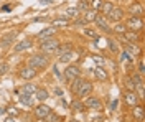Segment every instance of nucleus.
Returning a JSON list of instances; mask_svg holds the SVG:
<instances>
[{"label":"nucleus","mask_w":145,"mask_h":122,"mask_svg":"<svg viewBox=\"0 0 145 122\" xmlns=\"http://www.w3.org/2000/svg\"><path fill=\"white\" fill-rule=\"evenodd\" d=\"M28 66H31V68H35L36 71H40V69H45L50 66V56L45 55V53H35V55H31V56L28 58Z\"/></svg>","instance_id":"nucleus-1"},{"label":"nucleus","mask_w":145,"mask_h":122,"mask_svg":"<svg viewBox=\"0 0 145 122\" xmlns=\"http://www.w3.org/2000/svg\"><path fill=\"white\" fill-rule=\"evenodd\" d=\"M58 46H59V41L56 38H48V40L40 41V51L45 53V55H53V53H56Z\"/></svg>","instance_id":"nucleus-2"},{"label":"nucleus","mask_w":145,"mask_h":122,"mask_svg":"<svg viewBox=\"0 0 145 122\" xmlns=\"http://www.w3.org/2000/svg\"><path fill=\"white\" fill-rule=\"evenodd\" d=\"M91 93H92V83L91 81H86V79H82L81 84L78 86V89H76V96L79 97V99H84V97H88V96H91Z\"/></svg>","instance_id":"nucleus-3"},{"label":"nucleus","mask_w":145,"mask_h":122,"mask_svg":"<svg viewBox=\"0 0 145 122\" xmlns=\"http://www.w3.org/2000/svg\"><path fill=\"white\" fill-rule=\"evenodd\" d=\"M64 79L66 81H74L76 78H79L81 76V68L78 65H68L64 68Z\"/></svg>","instance_id":"nucleus-4"},{"label":"nucleus","mask_w":145,"mask_h":122,"mask_svg":"<svg viewBox=\"0 0 145 122\" xmlns=\"http://www.w3.org/2000/svg\"><path fill=\"white\" fill-rule=\"evenodd\" d=\"M127 30H132V31H140L144 28V18L142 17H129L125 22Z\"/></svg>","instance_id":"nucleus-5"},{"label":"nucleus","mask_w":145,"mask_h":122,"mask_svg":"<svg viewBox=\"0 0 145 122\" xmlns=\"http://www.w3.org/2000/svg\"><path fill=\"white\" fill-rule=\"evenodd\" d=\"M36 76H38V71H36L35 68H31V66H23L22 69H20V73H18V78L20 79H23V81H30V79H35Z\"/></svg>","instance_id":"nucleus-6"},{"label":"nucleus","mask_w":145,"mask_h":122,"mask_svg":"<svg viewBox=\"0 0 145 122\" xmlns=\"http://www.w3.org/2000/svg\"><path fill=\"white\" fill-rule=\"evenodd\" d=\"M124 102H125L127 107H134L138 104V96H137L135 91H132V89H127L125 93H124Z\"/></svg>","instance_id":"nucleus-7"},{"label":"nucleus","mask_w":145,"mask_h":122,"mask_svg":"<svg viewBox=\"0 0 145 122\" xmlns=\"http://www.w3.org/2000/svg\"><path fill=\"white\" fill-rule=\"evenodd\" d=\"M124 15H125L124 8H120V7H112V10L106 15V18H109V20H112V22H116V23H117V22H122Z\"/></svg>","instance_id":"nucleus-8"},{"label":"nucleus","mask_w":145,"mask_h":122,"mask_svg":"<svg viewBox=\"0 0 145 122\" xmlns=\"http://www.w3.org/2000/svg\"><path fill=\"white\" fill-rule=\"evenodd\" d=\"M31 46H33V41H31L30 38H23V40H20L17 45L13 46V53H23V51H28Z\"/></svg>","instance_id":"nucleus-9"},{"label":"nucleus","mask_w":145,"mask_h":122,"mask_svg":"<svg viewBox=\"0 0 145 122\" xmlns=\"http://www.w3.org/2000/svg\"><path fill=\"white\" fill-rule=\"evenodd\" d=\"M50 112H51V107H50L48 104H45V102H40L35 107V117L36 119H45Z\"/></svg>","instance_id":"nucleus-10"},{"label":"nucleus","mask_w":145,"mask_h":122,"mask_svg":"<svg viewBox=\"0 0 145 122\" xmlns=\"http://www.w3.org/2000/svg\"><path fill=\"white\" fill-rule=\"evenodd\" d=\"M86 101H84V107H88V109H101L102 107V102H101L99 97H96V96H88V97H84Z\"/></svg>","instance_id":"nucleus-11"},{"label":"nucleus","mask_w":145,"mask_h":122,"mask_svg":"<svg viewBox=\"0 0 145 122\" xmlns=\"http://www.w3.org/2000/svg\"><path fill=\"white\" fill-rule=\"evenodd\" d=\"M127 12L130 13V17H144V7H142L140 2H134V3H130L129 8H127Z\"/></svg>","instance_id":"nucleus-12"},{"label":"nucleus","mask_w":145,"mask_h":122,"mask_svg":"<svg viewBox=\"0 0 145 122\" xmlns=\"http://www.w3.org/2000/svg\"><path fill=\"white\" fill-rule=\"evenodd\" d=\"M94 23H96V27H97L99 30H102V31H110V27H109V23H107V18H106L104 15L97 13V17H96V20H94Z\"/></svg>","instance_id":"nucleus-13"},{"label":"nucleus","mask_w":145,"mask_h":122,"mask_svg":"<svg viewBox=\"0 0 145 122\" xmlns=\"http://www.w3.org/2000/svg\"><path fill=\"white\" fill-rule=\"evenodd\" d=\"M132 114H134V119L137 122H142L145 119V111H144V106L142 104H137L132 107Z\"/></svg>","instance_id":"nucleus-14"},{"label":"nucleus","mask_w":145,"mask_h":122,"mask_svg":"<svg viewBox=\"0 0 145 122\" xmlns=\"http://www.w3.org/2000/svg\"><path fill=\"white\" fill-rule=\"evenodd\" d=\"M69 25V18H66V17H56V18L51 20V27L53 28H64V27H68Z\"/></svg>","instance_id":"nucleus-15"},{"label":"nucleus","mask_w":145,"mask_h":122,"mask_svg":"<svg viewBox=\"0 0 145 122\" xmlns=\"http://www.w3.org/2000/svg\"><path fill=\"white\" fill-rule=\"evenodd\" d=\"M94 78H96L97 81H107L109 74H107V71L104 69V66H96V68H94Z\"/></svg>","instance_id":"nucleus-16"},{"label":"nucleus","mask_w":145,"mask_h":122,"mask_svg":"<svg viewBox=\"0 0 145 122\" xmlns=\"http://www.w3.org/2000/svg\"><path fill=\"white\" fill-rule=\"evenodd\" d=\"M54 33H56V28H53V27H46V28H43L40 33H38V38H40V41H43V40H48V38H53Z\"/></svg>","instance_id":"nucleus-17"},{"label":"nucleus","mask_w":145,"mask_h":122,"mask_svg":"<svg viewBox=\"0 0 145 122\" xmlns=\"http://www.w3.org/2000/svg\"><path fill=\"white\" fill-rule=\"evenodd\" d=\"M122 37H124V40H125L127 43H138V41H140V37H138V33H137V31H132V30H130V31L127 30V31L124 33V35H122Z\"/></svg>","instance_id":"nucleus-18"},{"label":"nucleus","mask_w":145,"mask_h":122,"mask_svg":"<svg viewBox=\"0 0 145 122\" xmlns=\"http://www.w3.org/2000/svg\"><path fill=\"white\" fill-rule=\"evenodd\" d=\"M97 13H99V12H96V10H92V8L86 10V12H82V20H84L86 23H94Z\"/></svg>","instance_id":"nucleus-19"},{"label":"nucleus","mask_w":145,"mask_h":122,"mask_svg":"<svg viewBox=\"0 0 145 122\" xmlns=\"http://www.w3.org/2000/svg\"><path fill=\"white\" fill-rule=\"evenodd\" d=\"M35 96H36V99H38L40 102H45L46 99L50 97V94H48V91H46L45 87H36Z\"/></svg>","instance_id":"nucleus-20"},{"label":"nucleus","mask_w":145,"mask_h":122,"mask_svg":"<svg viewBox=\"0 0 145 122\" xmlns=\"http://www.w3.org/2000/svg\"><path fill=\"white\" fill-rule=\"evenodd\" d=\"M110 31H114V33H119V35H124L127 31V27L125 23H122V22H117L116 25H114V28H110Z\"/></svg>","instance_id":"nucleus-21"},{"label":"nucleus","mask_w":145,"mask_h":122,"mask_svg":"<svg viewBox=\"0 0 145 122\" xmlns=\"http://www.w3.org/2000/svg\"><path fill=\"white\" fill-rule=\"evenodd\" d=\"M20 102L23 104V106H27V107H31L33 106V101H31V96L30 94L20 93Z\"/></svg>","instance_id":"nucleus-22"},{"label":"nucleus","mask_w":145,"mask_h":122,"mask_svg":"<svg viewBox=\"0 0 145 122\" xmlns=\"http://www.w3.org/2000/svg\"><path fill=\"white\" fill-rule=\"evenodd\" d=\"M64 13H66V15H64L66 18H76V17H79V15H81V12H79V10L76 8V7L66 8V12H64Z\"/></svg>","instance_id":"nucleus-23"},{"label":"nucleus","mask_w":145,"mask_h":122,"mask_svg":"<svg viewBox=\"0 0 145 122\" xmlns=\"http://www.w3.org/2000/svg\"><path fill=\"white\" fill-rule=\"evenodd\" d=\"M35 91H36V86L33 84V83H27V84L22 87V93L23 94H30V96L35 94Z\"/></svg>","instance_id":"nucleus-24"},{"label":"nucleus","mask_w":145,"mask_h":122,"mask_svg":"<svg viewBox=\"0 0 145 122\" xmlns=\"http://www.w3.org/2000/svg\"><path fill=\"white\" fill-rule=\"evenodd\" d=\"M17 37V31H13V33H10L8 37H5L3 38V41L0 43V46L2 48H5V46H8V45H12V41H13V38Z\"/></svg>","instance_id":"nucleus-25"},{"label":"nucleus","mask_w":145,"mask_h":122,"mask_svg":"<svg viewBox=\"0 0 145 122\" xmlns=\"http://www.w3.org/2000/svg\"><path fill=\"white\" fill-rule=\"evenodd\" d=\"M102 3H104V0H89V7L92 10H96V12H101Z\"/></svg>","instance_id":"nucleus-26"},{"label":"nucleus","mask_w":145,"mask_h":122,"mask_svg":"<svg viewBox=\"0 0 145 122\" xmlns=\"http://www.w3.org/2000/svg\"><path fill=\"white\" fill-rule=\"evenodd\" d=\"M68 51H72V46H71V45H68V43H66V45H59L54 55H58V56H59V55H63V53H68Z\"/></svg>","instance_id":"nucleus-27"},{"label":"nucleus","mask_w":145,"mask_h":122,"mask_svg":"<svg viewBox=\"0 0 145 122\" xmlns=\"http://www.w3.org/2000/svg\"><path fill=\"white\" fill-rule=\"evenodd\" d=\"M43 121H46V122H61L63 119H61L58 114H54L53 111H51V112H50V114H48V115L45 117V119H43Z\"/></svg>","instance_id":"nucleus-28"},{"label":"nucleus","mask_w":145,"mask_h":122,"mask_svg":"<svg viewBox=\"0 0 145 122\" xmlns=\"http://www.w3.org/2000/svg\"><path fill=\"white\" fill-rule=\"evenodd\" d=\"M84 35L86 37H89V38H92V40H99V33L96 31V30H92V28H84Z\"/></svg>","instance_id":"nucleus-29"},{"label":"nucleus","mask_w":145,"mask_h":122,"mask_svg":"<svg viewBox=\"0 0 145 122\" xmlns=\"http://www.w3.org/2000/svg\"><path fill=\"white\" fill-rule=\"evenodd\" d=\"M76 8L79 10V12H86V10H89V0H79L78 2V7Z\"/></svg>","instance_id":"nucleus-30"},{"label":"nucleus","mask_w":145,"mask_h":122,"mask_svg":"<svg viewBox=\"0 0 145 122\" xmlns=\"http://www.w3.org/2000/svg\"><path fill=\"white\" fill-rule=\"evenodd\" d=\"M72 58V51H68V53H63V55H59V63H69Z\"/></svg>","instance_id":"nucleus-31"},{"label":"nucleus","mask_w":145,"mask_h":122,"mask_svg":"<svg viewBox=\"0 0 145 122\" xmlns=\"http://www.w3.org/2000/svg\"><path fill=\"white\" fill-rule=\"evenodd\" d=\"M107 45H109V48H110V51H112V53H120V50H119L117 43H116L112 38H107Z\"/></svg>","instance_id":"nucleus-32"},{"label":"nucleus","mask_w":145,"mask_h":122,"mask_svg":"<svg viewBox=\"0 0 145 122\" xmlns=\"http://www.w3.org/2000/svg\"><path fill=\"white\" fill-rule=\"evenodd\" d=\"M112 7H114V5H112L110 2H104V3H102V8H101V12L104 13V17H106V15H107L109 12L112 10Z\"/></svg>","instance_id":"nucleus-33"},{"label":"nucleus","mask_w":145,"mask_h":122,"mask_svg":"<svg viewBox=\"0 0 145 122\" xmlns=\"http://www.w3.org/2000/svg\"><path fill=\"white\" fill-rule=\"evenodd\" d=\"M71 106L76 109V111H82V109H84V102L79 101V97H78V99H74V101L71 102Z\"/></svg>","instance_id":"nucleus-34"},{"label":"nucleus","mask_w":145,"mask_h":122,"mask_svg":"<svg viewBox=\"0 0 145 122\" xmlns=\"http://www.w3.org/2000/svg\"><path fill=\"white\" fill-rule=\"evenodd\" d=\"M91 59H92L94 63H97V66H102L104 65V61H106L102 56H97V55H91Z\"/></svg>","instance_id":"nucleus-35"},{"label":"nucleus","mask_w":145,"mask_h":122,"mask_svg":"<svg viewBox=\"0 0 145 122\" xmlns=\"http://www.w3.org/2000/svg\"><path fill=\"white\" fill-rule=\"evenodd\" d=\"M7 73H8V65H7V63H2V65H0V76L7 74Z\"/></svg>","instance_id":"nucleus-36"},{"label":"nucleus","mask_w":145,"mask_h":122,"mask_svg":"<svg viewBox=\"0 0 145 122\" xmlns=\"http://www.w3.org/2000/svg\"><path fill=\"white\" fill-rule=\"evenodd\" d=\"M7 112L12 114V115H18V114H20V111H18L17 107H7Z\"/></svg>","instance_id":"nucleus-37"},{"label":"nucleus","mask_w":145,"mask_h":122,"mask_svg":"<svg viewBox=\"0 0 145 122\" xmlns=\"http://www.w3.org/2000/svg\"><path fill=\"white\" fill-rule=\"evenodd\" d=\"M138 71H140L142 76L145 74V68H144V61H142V59H140V63H138Z\"/></svg>","instance_id":"nucleus-38"},{"label":"nucleus","mask_w":145,"mask_h":122,"mask_svg":"<svg viewBox=\"0 0 145 122\" xmlns=\"http://www.w3.org/2000/svg\"><path fill=\"white\" fill-rule=\"evenodd\" d=\"M117 104H119V101H117V99H114V101H112V106H110V109H112V111H116V109H117Z\"/></svg>","instance_id":"nucleus-39"},{"label":"nucleus","mask_w":145,"mask_h":122,"mask_svg":"<svg viewBox=\"0 0 145 122\" xmlns=\"http://www.w3.org/2000/svg\"><path fill=\"white\" fill-rule=\"evenodd\" d=\"M54 0H40V5H48V3H53Z\"/></svg>","instance_id":"nucleus-40"},{"label":"nucleus","mask_w":145,"mask_h":122,"mask_svg":"<svg viewBox=\"0 0 145 122\" xmlns=\"http://www.w3.org/2000/svg\"><path fill=\"white\" fill-rule=\"evenodd\" d=\"M2 10H3V12H10V10H12V5H5Z\"/></svg>","instance_id":"nucleus-41"},{"label":"nucleus","mask_w":145,"mask_h":122,"mask_svg":"<svg viewBox=\"0 0 145 122\" xmlns=\"http://www.w3.org/2000/svg\"><path fill=\"white\" fill-rule=\"evenodd\" d=\"M53 73H54V74H56V76H58V78H61V74H59V71L56 69V66H54V68H53Z\"/></svg>","instance_id":"nucleus-42"},{"label":"nucleus","mask_w":145,"mask_h":122,"mask_svg":"<svg viewBox=\"0 0 145 122\" xmlns=\"http://www.w3.org/2000/svg\"><path fill=\"white\" fill-rule=\"evenodd\" d=\"M3 122H15V119H13V117H7Z\"/></svg>","instance_id":"nucleus-43"},{"label":"nucleus","mask_w":145,"mask_h":122,"mask_svg":"<svg viewBox=\"0 0 145 122\" xmlns=\"http://www.w3.org/2000/svg\"><path fill=\"white\" fill-rule=\"evenodd\" d=\"M7 112V107H0V114H5Z\"/></svg>","instance_id":"nucleus-44"}]
</instances>
